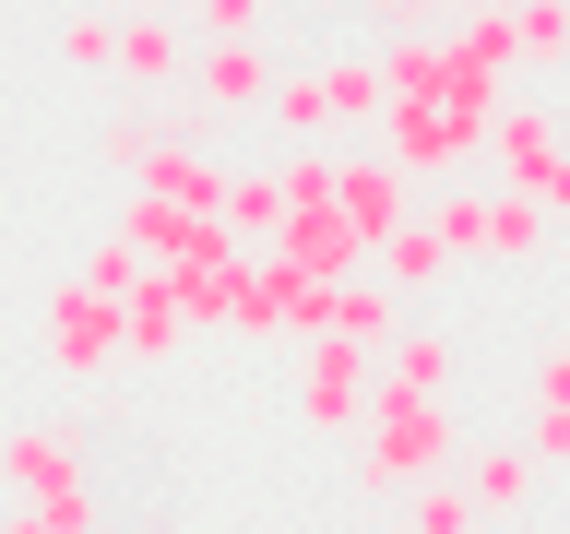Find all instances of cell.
I'll list each match as a JSON object with an SVG mask.
<instances>
[{
  "label": "cell",
  "instance_id": "6da1fadb",
  "mask_svg": "<svg viewBox=\"0 0 570 534\" xmlns=\"http://www.w3.org/2000/svg\"><path fill=\"white\" fill-rule=\"evenodd\" d=\"M463 463V416L452 404H404V392H368V427H356V487L368 498H404L428 475Z\"/></svg>",
  "mask_w": 570,
  "mask_h": 534
},
{
  "label": "cell",
  "instance_id": "7a4b0ae2",
  "mask_svg": "<svg viewBox=\"0 0 570 534\" xmlns=\"http://www.w3.org/2000/svg\"><path fill=\"white\" fill-rule=\"evenodd\" d=\"M381 60H309V71H274V119L285 142H368L381 131Z\"/></svg>",
  "mask_w": 570,
  "mask_h": 534
},
{
  "label": "cell",
  "instance_id": "3957f363",
  "mask_svg": "<svg viewBox=\"0 0 570 534\" xmlns=\"http://www.w3.org/2000/svg\"><path fill=\"white\" fill-rule=\"evenodd\" d=\"M0 487H24V511H48V534H96V475L71 452V427H0Z\"/></svg>",
  "mask_w": 570,
  "mask_h": 534
},
{
  "label": "cell",
  "instance_id": "277c9868",
  "mask_svg": "<svg viewBox=\"0 0 570 534\" xmlns=\"http://www.w3.org/2000/svg\"><path fill=\"white\" fill-rule=\"evenodd\" d=\"M392 155V167L416 178V190H440V178H463L475 155H488V119H463L452 96H392L381 107V131H368Z\"/></svg>",
  "mask_w": 570,
  "mask_h": 534
},
{
  "label": "cell",
  "instance_id": "5b68a950",
  "mask_svg": "<svg viewBox=\"0 0 570 534\" xmlns=\"http://www.w3.org/2000/svg\"><path fill=\"white\" fill-rule=\"evenodd\" d=\"M226 333H249V345H309V333H333V285H321V274H297L285 249H249Z\"/></svg>",
  "mask_w": 570,
  "mask_h": 534
},
{
  "label": "cell",
  "instance_id": "8992f818",
  "mask_svg": "<svg viewBox=\"0 0 570 534\" xmlns=\"http://www.w3.org/2000/svg\"><path fill=\"white\" fill-rule=\"evenodd\" d=\"M274 48L262 36H238V48H190V107H178V142H203L214 119H262L274 107Z\"/></svg>",
  "mask_w": 570,
  "mask_h": 534
},
{
  "label": "cell",
  "instance_id": "52a82bcc",
  "mask_svg": "<svg viewBox=\"0 0 570 534\" xmlns=\"http://www.w3.org/2000/svg\"><path fill=\"white\" fill-rule=\"evenodd\" d=\"M368 392H381V356L345 345V333H309V356H297V427L356 439V427H368Z\"/></svg>",
  "mask_w": 570,
  "mask_h": 534
},
{
  "label": "cell",
  "instance_id": "ba28073f",
  "mask_svg": "<svg viewBox=\"0 0 570 534\" xmlns=\"http://www.w3.org/2000/svg\"><path fill=\"white\" fill-rule=\"evenodd\" d=\"M48 368L60 380H107L119 368V297H96L83 274L48 285Z\"/></svg>",
  "mask_w": 570,
  "mask_h": 534
},
{
  "label": "cell",
  "instance_id": "9c48e42d",
  "mask_svg": "<svg viewBox=\"0 0 570 534\" xmlns=\"http://www.w3.org/2000/svg\"><path fill=\"white\" fill-rule=\"evenodd\" d=\"M559 155H570V119H559V107L499 96V119H488V167H499V190H534V202H547Z\"/></svg>",
  "mask_w": 570,
  "mask_h": 534
},
{
  "label": "cell",
  "instance_id": "30bf717a",
  "mask_svg": "<svg viewBox=\"0 0 570 534\" xmlns=\"http://www.w3.org/2000/svg\"><path fill=\"white\" fill-rule=\"evenodd\" d=\"M333 202H345V226H356V238L381 249L392 226H404V214H416V178L392 167L381 142H345V155H333Z\"/></svg>",
  "mask_w": 570,
  "mask_h": 534
},
{
  "label": "cell",
  "instance_id": "8fae6325",
  "mask_svg": "<svg viewBox=\"0 0 570 534\" xmlns=\"http://www.w3.org/2000/svg\"><path fill=\"white\" fill-rule=\"evenodd\" d=\"M463 498H475V523H511V511L547 498V463H534L523 439H475V452H463Z\"/></svg>",
  "mask_w": 570,
  "mask_h": 534
},
{
  "label": "cell",
  "instance_id": "7c38bea8",
  "mask_svg": "<svg viewBox=\"0 0 570 534\" xmlns=\"http://www.w3.org/2000/svg\"><path fill=\"white\" fill-rule=\"evenodd\" d=\"M285 261H297V274H321V285H345V274H368V238H356L345 226V202H309V214H285Z\"/></svg>",
  "mask_w": 570,
  "mask_h": 534
},
{
  "label": "cell",
  "instance_id": "4fadbf2b",
  "mask_svg": "<svg viewBox=\"0 0 570 534\" xmlns=\"http://www.w3.org/2000/svg\"><path fill=\"white\" fill-rule=\"evenodd\" d=\"M178 71H190V24L178 12H119V83L131 96H167Z\"/></svg>",
  "mask_w": 570,
  "mask_h": 534
},
{
  "label": "cell",
  "instance_id": "5bb4252c",
  "mask_svg": "<svg viewBox=\"0 0 570 534\" xmlns=\"http://www.w3.org/2000/svg\"><path fill=\"white\" fill-rule=\"evenodd\" d=\"M452 380H463L452 333H392L381 345V392H404V404H452Z\"/></svg>",
  "mask_w": 570,
  "mask_h": 534
},
{
  "label": "cell",
  "instance_id": "9a60e30c",
  "mask_svg": "<svg viewBox=\"0 0 570 534\" xmlns=\"http://www.w3.org/2000/svg\"><path fill=\"white\" fill-rule=\"evenodd\" d=\"M190 345V320H178V297L155 274L131 285V297H119V368H167V356Z\"/></svg>",
  "mask_w": 570,
  "mask_h": 534
},
{
  "label": "cell",
  "instance_id": "2e32d148",
  "mask_svg": "<svg viewBox=\"0 0 570 534\" xmlns=\"http://www.w3.org/2000/svg\"><path fill=\"white\" fill-rule=\"evenodd\" d=\"M131 190H155V202H178V214H226V167H214L203 142H178V131L155 142V167H142Z\"/></svg>",
  "mask_w": 570,
  "mask_h": 534
},
{
  "label": "cell",
  "instance_id": "e0dca14e",
  "mask_svg": "<svg viewBox=\"0 0 570 534\" xmlns=\"http://www.w3.org/2000/svg\"><path fill=\"white\" fill-rule=\"evenodd\" d=\"M547 226H559V214L534 202V190H499V178H488V214H475V261H534V249H547Z\"/></svg>",
  "mask_w": 570,
  "mask_h": 534
},
{
  "label": "cell",
  "instance_id": "ac0fdd59",
  "mask_svg": "<svg viewBox=\"0 0 570 534\" xmlns=\"http://www.w3.org/2000/svg\"><path fill=\"white\" fill-rule=\"evenodd\" d=\"M368 261H381V285H392V297H428V285L452 274V238H440L428 214H404V226H392V238L368 249Z\"/></svg>",
  "mask_w": 570,
  "mask_h": 534
},
{
  "label": "cell",
  "instance_id": "d6986e66",
  "mask_svg": "<svg viewBox=\"0 0 570 534\" xmlns=\"http://www.w3.org/2000/svg\"><path fill=\"white\" fill-rule=\"evenodd\" d=\"M226 226H238V249H274L285 238V178L274 167H226Z\"/></svg>",
  "mask_w": 570,
  "mask_h": 534
},
{
  "label": "cell",
  "instance_id": "ffe728a7",
  "mask_svg": "<svg viewBox=\"0 0 570 534\" xmlns=\"http://www.w3.org/2000/svg\"><path fill=\"white\" fill-rule=\"evenodd\" d=\"M333 333L381 356L392 333H404V297H392V285H368V274H345V285H333Z\"/></svg>",
  "mask_w": 570,
  "mask_h": 534
},
{
  "label": "cell",
  "instance_id": "44dd1931",
  "mask_svg": "<svg viewBox=\"0 0 570 534\" xmlns=\"http://www.w3.org/2000/svg\"><path fill=\"white\" fill-rule=\"evenodd\" d=\"M381 96H440V36H428V24H392L381 36Z\"/></svg>",
  "mask_w": 570,
  "mask_h": 534
},
{
  "label": "cell",
  "instance_id": "7402d4cb",
  "mask_svg": "<svg viewBox=\"0 0 570 534\" xmlns=\"http://www.w3.org/2000/svg\"><path fill=\"white\" fill-rule=\"evenodd\" d=\"M511 48L523 71H570V0H511Z\"/></svg>",
  "mask_w": 570,
  "mask_h": 534
},
{
  "label": "cell",
  "instance_id": "603a6c76",
  "mask_svg": "<svg viewBox=\"0 0 570 534\" xmlns=\"http://www.w3.org/2000/svg\"><path fill=\"white\" fill-rule=\"evenodd\" d=\"M155 142H167V119L119 107V119H96V167H107V178H142V167H155Z\"/></svg>",
  "mask_w": 570,
  "mask_h": 534
},
{
  "label": "cell",
  "instance_id": "cb8c5ba5",
  "mask_svg": "<svg viewBox=\"0 0 570 534\" xmlns=\"http://www.w3.org/2000/svg\"><path fill=\"white\" fill-rule=\"evenodd\" d=\"M178 24H190V48H238L274 24V0H178Z\"/></svg>",
  "mask_w": 570,
  "mask_h": 534
},
{
  "label": "cell",
  "instance_id": "d4e9b609",
  "mask_svg": "<svg viewBox=\"0 0 570 534\" xmlns=\"http://www.w3.org/2000/svg\"><path fill=\"white\" fill-rule=\"evenodd\" d=\"M404 534H475V498L428 475V487H404Z\"/></svg>",
  "mask_w": 570,
  "mask_h": 534
},
{
  "label": "cell",
  "instance_id": "484cf974",
  "mask_svg": "<svg viewBox=\"0 0 570 534\" xmlns=\"http://www.w3.org/2000/svg\"><path fill=\"white\" fill-rule=\"evenodd\" d=\"M142 274H155V261H142V249H131V238H119V226H107V238H96V249H83V285H96V297H131V285H142Z\"/></svg>",
  "mask_w": 570,
  "mask_h": 534
},
{
  "label": "cell",
  "instance_id": "4316f807",
  "mask_svg": "<svg viewBox=\"0 0 570 534\" xmlns=\"http://www.w3.org/2000/svg\"><path fill=\"white\" fill-rule=\"evenodd\" d=\"M60 60L71 71H119V12H71V24H60Z\"/></svg>",
  "mask_w": 570,
  "mask_h": 534
},
{
  "label": "cell",
  "instance_id": "83f0119b",
  "mask_svg": "<svg viewBox=\"0 0 570 534\" xmlns=\"http://www.w3.org/2000/svg\"><path fill=\"white\" fill-rule=\"evenodd\" d=\"M475 214H488V190H440V202H428V226L452 238V261H463V249H475Z\"/></svg>",
  "mask_w": 570,
  "mask_h": 534
},
{
  "label": "cell",
  "instance_id": "f1b7e54d",
  "mask_svg": "<svg viewBox=\"0 0 570 534\" xmlns=\"http://www.w3.org/2000/svg\"><path fill=\"white\" fill-rule=\"evenodd\" d=\"M523 452L547 463V475H559V463H570V404H534V427H523Z\"/></svg>",
  "mask_w": 570,
  "mask_h": 534
},
{
  "label": "cell",
  "instance_id": "f546056e",
  "mask_svg": "<svg viewBox=\"0 0 570 534\" xmlns=\"http://www.w3.org/2000/svg\"><path fill=\"white\" fill-rule=\"evenodd\" d=\"M534 404H570V333H559L547 356H534Z\"/></svg>",
  "mask_w": 570,
  "mask_h": 534
},
{
  "label": "cell",
  "instance_id": "4dcf8cb0",
  "mask_svg": "<svg viewBox=\"0 0 570 534\" xmlns=\"http://www.w3.org/2000/svg\"><path fill=\"white\" fill-rule=\"evenodd\" d=\"M0 534H48V511H24V498H12V511H0Z\"/></svg>",
  "mask_w": 570,
  "mask_h": 534
},
{
  "label": "cell",
  "instance_id": "1f68e13d",
  "mask_svg": "<svg viewBox=\"0 0 570 534\" xmlns=\"http://www.w3.org/2000/svg\"><path fill=\"white\" fill-rule=\"evenodd\" d=\"M368 12H392V24H416V12H440V0H368Z\"/></svg>",
  "mask_w": 570,
  "mask_h": 534
},
{
  "label": "cell",
  "instance_id": "d6a6232c",
  "mask_svg": "<svg viewBox=\"0 0 570 534\" xmlns=\"http://www.w3.org/2000/svg\"><path fill=\"white\" fill-rule=\"evenodd\" d=\"M547 214H570V155H559V178H547Z\"/></svg>",
  "mask_w": 570,
  "mask_h": 534
},
{
  "label": "cell",
  "instance_id": "836d02e7",
  "mask_svg": "<svg viewBox=\"0 0 570 534\" xmlns=\"http://www.w3.org/2000/svg\"><path fill=\"white\" fill-rule=\"evenodd\" d=\"M440 12H511V0H440Z\"/></svg>",
  "mask_w": 570,
  "mask_h": 534
},
{
  "label": "cell",
  "instance_id": "e575fe53",
  "mask_svg": "<svg viewBox=\"0 0 570 534\" xmlns=\"http://www.w3.org/2000/svg\"><path fill=\"white\" fill-rule=\"evenodd\" d=\"M119 12H178V0H119Z\"/></svg>",
  "mask_w": 570,
  "mask_h": 534
}]
</instances>
